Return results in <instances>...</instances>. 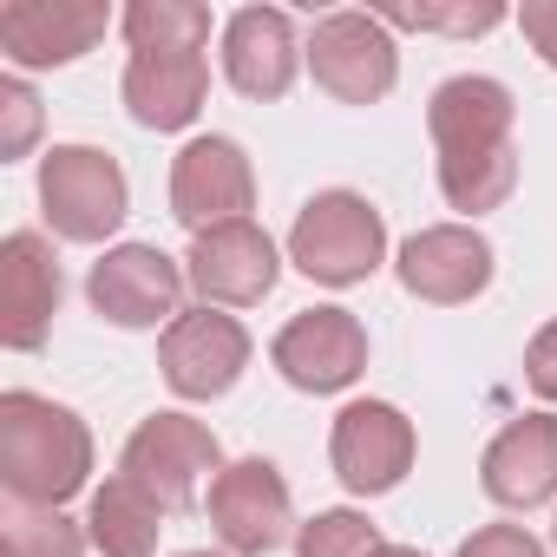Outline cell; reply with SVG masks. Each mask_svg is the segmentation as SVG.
Returning a JSON list of instances; mask_svg holds the SVG:
<instances>
[{
  "instance_id": "obj_12",
  "label": "cell",
  "mask_w": 557,
  "mask_h": 557,
  "mask_svg": "<svg viewBox=\"0 0 557 557\" xmlns=\"http://www.w3.org/2000/svg\"><path fill=\"white\" fill-rule=\"evenodd\" d=\"M92 309L119 329H158L164 315H177V296H184V269L151 249V243H125L112 249L106 262H92Z\"/></svg>"
},
{
  "instance_id": "obj_18",
  "label": "cell",
  "mask_w": 557,
  "mask_h": 557,
  "mask_svg": "<svg viewBox=\"0 0 557 557\" xmlns=\"http://www.w3.org/2000/svg\"><path fill=\"white\" fill-rule=\"evenodd\" d=\"M485 492L498 505H544L557 492V413H524L485 446Z\"/></svg>"
},
{
  "instance_id": "obj_19",
  "label": "cell",
  "mask_w": 557,
  "mask_h": 557,
  "mask_svg": "<svg viewBox=\"0 0 557 557\" xmlns=\"http://www.w3.org/2000/svg\"><path fill=\"white\" fill-rule=\"evenodd\" d=\"M203 92H210L203 53H132V66H125V106L151 132L190 125L203 112Z\"/></svg>"
},
{
  "instance_id": "obj_28",
  "label": "cell",
  "mask_w": 557,
  "mask_h": 557,
  "mask_svg": "<svg viewBox=\"0 0 557 557\" xmlns=\"http://www.w3.org/2000/svg\"><path fill=\"white\" fill-rule=\"evenodd\" d=\"M518 27H524V40H531V47L557 66V0H524Z\"/></svg>"
},
{
  "instance_id": "obj_20",
  "label": "cell",
  "mask_w": 557,
  "mask_h": 557,
  "mask_svg": "<svg viewBox=\"0 0 557 557\" xmlns=\"http://www.w3.org/2000/svg\"><path fill=\"white\" fill-rule=\"evenodd\" d=\"M92 544L106 550V557H151L158 550V531H164V505L138 485V479H106L99 492H92Z\"/></svg>"
},
{
  "instance_id": "obj_3",
  "label": "cell",
  "mask_w": 557,
  "mask_h": 557,
  "mask_svg": "<svg viewBox=\"0 0 557 557\" xmlns=\"http://www.w3.org/2000/svg\"><path fill=\"white\" fill-rule=\"evenodd\" d=\"M381 249H387V223L355 190L309 197L302 216H296V230H289V262L302 275H315V283H329V289L368 283V275L381 269Z\"/></svg>"
},
{
  "instance_id": "obj_5",
  "label": "cell",
  "mask_w": 557,
  "mask_h": 557,
  "mask_svg": "<svg viewBox=\"0 0 557 557\" xmlns=\"http://www.w3.org/2000/svg\"><path fill=\"white\" fill-rule=\"evenodd\" d=\"M309 66L322 79V92H335L342 106H374L394 92L400 53H394V34L381 14H329V21H315Z\"/></svg>"
},
{
  "instance_id": "obj_14",
  "label": "cell",
  "mask_w": 557,
  "mask_h": 557,
  "mask_svg": "<svg viewBox=\"0 0 557 557\" xmlns=\"http://www.w3.org/2000/svg\"><path fill=\"white\" fill-rule=\"evenodd\" d=\"M400 283L407 296L420 302H472L485 283H492V243L466 223H440V230H420L400 243Z\"/></svg>"
},
{
  "instance_id": "obj_24",
  "label": "cell",
  "mask_w": 557,
  "mask_h": 557,
  "mask_svg": "<svg viewBox=\"0 0 557 557\" xmlns=\"http://www.w3.org/2000/svg\"><path fill=\"white\" fill-rule=\"evenodd\" d=\"M0 158H21L27 145H34V132H40V99L21 86V79H0Z\"/></svg>"
},
{
  "instance_id": "obj_15",
  "label": "cell",
  "mask_w": 557,
  "mask_h": 557,
  "mask_svg": "<svg viewBox=\"0 0 557 557\" xmlns=\"http://www.w3.org/2000/svg\"><path fill=\"white\" fill-rule=\"evenodd\" d=\"M53 309H60V262L34 230H14L0 243V342L34 355L47 342Z\"/></svg>"
},
{
  "instance_id": "obj_9",
  "label": "cell",
  "mask_w": 557,
  "mask_h": 557,
  "mask_svg": "<svg viewBox=\"0 0 557 557\" xmlns=\"http://www.w3.org/2000/svg\"><path fill=\"white\" fill-rule=\"evenodd\" d=\"M99 0H0V53L14 66H66L106 40Z\"/></svg>"
},
{
  "instance_id": "obj_4",
  "label": "cell",
  "mask_w": 557,
  "mask_h": 557,
  "mask_svg": "<svg viewBox=\"0 0 557 557\" xmlns=\"http://www.w3.org/2000/svg\"><path fill=\"white\" fill-rule=\"evenodd\" d=\"M125 171L99 145H53L40 158V210L66 243H106L125 223Z\"/></svg>"
},
{
  "instance_id": "obj_30",
  "label": "cell",
  "mask_w": 557,
  "mask_h": 557,
  "mask_svg": "<svg viewBox=\"0 0 557 557\" xmlns=\"http://www.w3.org/2000/svg\"><path fill=\"white\" fill-rule=\"evenodd\" d=\"M184 557H210V550H184Z\"/></svg>"
},
{
  "instance_id": "obj_17",
  "label": "cell",
  "mask_w": 557,
  "mask_h": 557,
  "mask_svg": "<svg viewBox=\"0 0 557 557\" xmlns=\"http://www.w3.org/2000/svg\"><path fill=\"white\" fill-rule=\"evenodd\" d=\"M296 21L283 8H243L223 34V73L243 99H283L296 86Z\"/></svg>"
},
{
  "instance_id": "obj_25",
  "label": "cell",
  "mask_w": 557,
  "mask_h": 557,
  "mask_svg": "<svg viewBox=\"0 0 557 557\" xmlns=\"http://www.w3.org/2000/svg\"><path fill=\"white\" fill-rule=\"evenodd\" d=\"M498 21H505L498 0H479V8H407V14H394V27H440V34H485Z\"/></svg>"
},
{
  "instance_id": "obj_10",
  "label": "cell",
  "mask_w": 557,
  "mask_h": 557,
  "mask_svg": "<svg viewBox=\"0 0 557 557\" xmlns=\"http://www.w3.org/2000/svg\"><path fill=\"white\" fill-rule=\"evenodd\" d=\"M210 524L236 557H262L289 537V485L269 459H236L210 485Z\"/></svg>"
},
{
  "instance_id": "obj_26",
  "label": "cell",
  "mask_w": 557,
  "mask_h": 557,
  "mask_svg": "<svg viewBox=\"0 0 557 557\" xmlns=\"http://www.w3.org/2000/svg\"><path fill=\"white\" fill-rule=\"evenodd\" d=\"M459 557H544V544L524 524H485L459 544Z\"/></svg>"
},
{
  "instance_id": "obj_6",
  "label": "cell",
  "mask_w": 557,
  "mask_h": 557,
  "mask_svg": "<svg viewBox=\"0 0 557 557\" xmlns=\"http://www.w3.org/2000/svg\"><path fill=\"white\" fill-rule=\"evenodd\" d=\"M203 472H216V433L203 420L184 413H151L132 440H125V479H138L164 511H184L203 485Z\"/></svg>"
},
{
  "instance_id": "obj_27",
  "label": "cell",
  "mask_w": 557,
  "mask_h": 557,
  "mask_svg": "<svg viewBox=\"0 0 557 557\" xmlns=\"http://www.w3.org/2000/svg\"><path fill=\"white\" fill-rule=\"evenodd\" d=\"M524 381H531L544 400H557V322L537 329V342L524 348Z\"/></svg>"
},
{
  "instance_id": "obj_7",
  "label": "cell",
  "mask_w": 557,
  "mask_h": 557,
  "mask_svg": "<svg viewBox=\"0 0 557 557\" xmlns=\"http://www.w3.org/2000/svg\"><path fill=\"white\" fill-rule=\"evenodd\" d=\"M256 203V177H249V158L243 145L230 138H197L177 151L171 164V216L184 230H223V223H243V210Z\"/></svg>"
},
{
  "instance_id": "obj_16",
  "label": "cell",
  "mask_w": 557,
  "mask_h": 557,
  "mask_svg": "<svg viewBox=\"0 0 557 557\" xmlns=\"http://www.w3.org/2000/svg\"><path fill=\"white\" fill-rule=\"evenodd\" d=\"M190 283L203 302H262L275 289V243L243 216L223 230H203L190 243Z\"/></svg>"
},
{
  "instance_id": "obj_11",
  "label": "cell",
  "mask_w": 557,
  "mask_h": 557,
  "mask_svg": "<svg viewBox=\"0 0 557 557\" xmlns=\"http://www.w3.org/2000/svg\"><path fill=\"white\" fill-rule=\"evenodd\" d=\"M275 368L302 394H342L368 368V329L348 309H309L275 335Z\"/></svg>"
},
{
  "instance_id": "obj_8",
  "label": "cell",
  "mask_w": 557,
  "mask_h": 557,
  "mask_svg": "<svg viewBox=\"0 0 557 557\" xmlns=\"http://www.w3.org/2000/svg\"><path fill=\"white\" fill-rule=\"evenodd\" d=\"M329 453H335V479L348 492H361V498L394 492L407 479V466H413V420L400 407H387V400H355L335 420Z\"/></svg>"
},
{
  "instance_id": "obj_23",
  "label": "cell",
  "mask_w": 557,
  "mask_h": 557,
  "mask_svg": "<svg viewBox=\"0 0 557 557\" xmlns=\"http://www.w3.org/2000/svg\"><path fill=\"white\" fill-rule=\"evenodd\" d=\"M381 531L361 518V511H322L302 524L296 537V557H381Z\"/></svg>"
},
{
  "instance_id": "obj_22",
  "label": "cell",
  "mask_w": 557,
  "mask_h": 557,
  "mask_svg": "<svg viewBox=\"0 0 557 557\" xmlns=\"http://www.w3.org/2000/svg\"><path fill=\"white\" fill-rule=\"evenodd\" d=\"M8 557H86V531L47 505L8 511Z\"/></svg>"
},
{
  "instance_id": "obj_31",
  "label": "cell",
  "mask_w": 557,
  "mask_h": 557,
  "mask_svg": "<svg viewBox=\"0 0 557 557\" xmlns=\"http://www.w3.org/2000/svg\"><path fill=\"white\" fill-rule=\"evenodd\" d=\"M550 537H557V524H550Z\"/></svg>"
},
{
  "instance_id": "obj_2",
  "label": "cell",
  "mask_w": 557,
  "mask_h": 557,
  "mask_svg": "<svg viewBox=\"0 0 557 557\" xmlns=\"http://www.w3.org/2000/svg\"><path fill=\"white\" fill-rule=\"evenodd\" d=\"M92 472V433L79 413L40 400V394H0V479L21 505L60 511Z\"/></svg>"
},
{
  "instance_id": "obj_21",
  "label": "cell",
  "mask_w": 557,
  "mask_h": 557,
  "mask_svg": "<svg viewBox=\"0 0 557 557\" xmlns=\"http://www.w3.org/2000/svg\"><path fill=\"white\" fill-rule=\"evenodd\" d=\"M125 40L138 53H197L210 40V8H197V0H132Z\"/></svg>"
},
{
  "instance_id": "obj_1",
  "label": "cell",
  "mask_w": 557,
  "mask_h": 557,
  "mask_svg": "<svg viewBox=\"0 0 557 557\" xmlns=\"http://www.w3.org/2000/svg\"><path fill=\"white\" fill-rule=\"evenodd\" d=\"M511 92L498 79H446L426 106L433 151H440V190L453 210H498L518 190V145H511Z\"/></svg>"
},
{
  "instance_id": "obj_13",
  "label": "cell",
  "mask_w": 557,
  "mask_h": 557,
  "mask_svg": "<svg viewBox=\"0 0 557 557\" xmlns=\"http://www.w3.org/2000/svg\"><path fill=\"white\" fill-rule=\"evenodd\" d=\"M249 368V335L243 322L216 315V309H197V315H177L164 329V381L171 394L184 400H216L236 387V374Z\"/></svg>"
},
{
  "instance_id": "obj_29",
  "label": "cell",
  "mask_w": 557,
  "mask_h": 557,
  "mask_svg": "<svg viewBox=\"0 0 557 557\" xmlns=\"http://www.w3.org/2000/svg\"><path fill=\"white\" fill-rule=\"evenodd\" d=\"M381 557H420V550H407V544H387V550H381Z\"/></svg>"
}]
</instances>
